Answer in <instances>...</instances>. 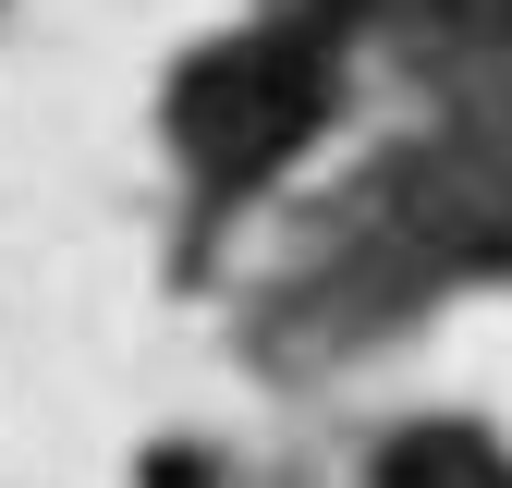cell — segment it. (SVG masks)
<instances>
[{
	"mask_svg": "<svg viewBox=\"0 0 512 488\" xmlns=\"http://www.w3.org/2000/svg\"><path fill=\"white\" fill-rule=\"evenodd\" d=\"M391 13V37L415 61H452V49H500L512 37V0H378Z\"/></svg>",
	"mask_w": 512,
	"mask_h": 488,
	"instance_id": "3957f363",
	"label": "cell"
},
{
	"mask_svg": "<svg viewBox=\"0 0 512 488\" xmlns=\"http://www.w3.org/2000/svg\"><path fill=\"white\" fill-rule=\"evenodd\" d=\"M378 488H512V464L476 440V427H415V440L378 452Z\"/></svg>",
	"mask_w": 512,
	"mask_h": 488,
	"instance_id": "7a4b0ae2",
	"label": "cell"
},
{
	"mask_svg": "<svg viewBox=\"0 0 512 488\" xmlns=\"http://www.w3.org/2000/svg\"><path fill=\"white\" fill-rule=\"evenodd\" d=\"M317 98H330V37L317 25H256L183 86V147H196L208 183H256L317 122Z\"/></svg>",
	"mask_w": 512,
	"mask_h": 488,
	"instance_id": "6da1fadb",
	"label": "cell"
}]
</instances>
